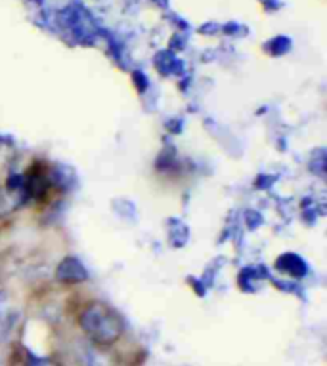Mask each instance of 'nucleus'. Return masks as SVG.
I'll list each match as a JSON object with an SVG mask.
<instances>
[{
    "label": "nucleus",
    "mask_w": 327,
    "mask_h": 366,
    "mask_svg": "<svg viewBox=\"0 0 327 366\" xmlns=\"http://www.w3.org/2000/svg\"><path fill=\"white\" fill-rule=\"evenodd\" d=\"M81 328L100 345L115 343L125 332V323L111 307L105 303H90L81 313Z\"/></svg>",
    "instance_id": "nucleus-1"
},
{
    "label": "nucleus",
    "mask_w": 327,
    "mask_h": 366,
    "mask_svg": "<svg viewBox=\"0 0 327 366\" xmlns=\"http://www.w3.org/2000/svg\"><path fill=\"white\" fill-rule=\"evenodd\" d=\"M56 275L61 282H81L86 279V269L79 259L66 258L56 271Z\"/></svg>",
    "instance_id": "nucleus-2"
},
{
    "label": "nucleus",
    "mask_w": 327,
    "mask_h": 366,
    "mask_svg": "<svg viewBox=\"0 0 327 366\" xmlns=\"http://www.w3.org/2000/svg\"><path fill=\"white\" fill-rule=\"evenodd\" d=\"M278 269L291 276H304L308 271V265L304 264V259L299 258L297 254H284L278 259Z\"/></svg>",
    "instance_id": "nucleus-3"
},
{
    "label": "nucleus",
    "mask_w": 327,
    "mask_h": 366,
    "mask_svg": "<svg viewBox=\"0 0 327 366\" xmlns=\"http://www.w3.org/2000/svg\"><path fill=\"white\" fill-rule=\"evenodd\" d=\"M6 315H8V296L6 292H0V332L4 330Z\"/></svg>",
    "instance_id": "nucleus-4"
},
{
    "label": "nucleus",
    "mask_w": 327,
    "mask_h": 366,
    "mask_svg": "<svg viewBox=\"0 0 327 366\" xmlns=\"http://www.w3.org/2000/svg\"><path fill=\"white\" fill-rule=\"evenodd\" d=\"M35 366H46V365H35Z\"/></svg>",
    "instance_id": "nucleus-5"
}]
</instances>
